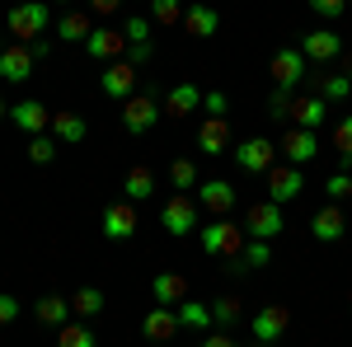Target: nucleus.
Masks as SVG:
<instances>
[{
  "label": "nucleus",
  "instance_id": "f257e3e1",
  "mask_svg": "<svg viewBox=\"0 0 352 347\" xmlns=\"http://www.w3.org/2000/svg\"><path fill=\"white\" fill-rule=\"evenodd\" d=\"M5 24H10V33H14V43H38L43 28L52 24V10H47V0H24V5L10 10Z\"/></svg>",
  "mask_w": 352,
  "mask_h": 347
},
{
  "label": "nucleus",
  "instance_id": "f03ea898",
  "mask_svg": "<svg viewBox=\"0 0 352 347\" xmlns=\"http://www.w3.org/2000/svg\"><path fill=\"white\" fill-rule=\"evenodd\" d=\"M197 221H202V207H197V197H188V192H174V197L164 202V212H160L164 235H174V240L192 235V230H197Z\"/></svg>",
  "mask_w": 352,
  "mask_h": 347
},
{
  "label": "nucleus",
  "instance_id": "7ed1b4c3",
  "mask_svg": "<svg viewBox=\"0 0 352 347\" xmlns=\"http://www.w3.org/2000/svg\"><path fill=\"white\" fill-rule=\"evenodd\" d=\"M202 249H207V254H217V258H230V254H240V249H244L240 225H235L230 216H212V221L202 225Z\"/></svg>",
  "mask_w": 352,
  "mask_h": 347
},
{
  "label": "nucleus",
  "instance_id": "20e7f679",
  "mask_svg": "<svg viewBox=\"0 0 352 347\" xmlns=\"http://www.w3.org/2000/svg\"><path fill=\"white\" fill-rule=\"evenodd\" d=\"M160 122V104H155V89H141L132 99H122V127L132 136H146Z\"/></svg>",
  "mask_w": 352,
  "mask_h": 347
},
{
  "label": "nucleus",
  "instance_id": "39448f33",
  "mask_svg": "<svg viewBox=\"0 0 352 347\" xmlns=\"http://www.w3.org/2000/svg\"><path fill=\"white\" fill-rule=\"evenodd\" d=\"M244 230H249V240H277V235L287 230V216H282V207L268 197V202L249 207V216H244Z\"/></svg>",
  "mask_w": 352,
  "mask_h": 347
},
{
  "label": "nucleus",
  "instance_id": "423d86ee",
  "mask_svg": "<svg viewBox=\"0 0 352 347\" xmlns=\"http://www.w3.org/2000/svg\"><path fill=\"white\" fill-rule=\"evenodd\" d=\"M235 164H240L244 174H268L272 164H277V146H272L268 136H249L235 146Z\"/></svg>",
  "mask_w": 352,
  "mask_h": 347
},
{
  "label": "nucleus",
  "instance_id": "0eeeda50",
  "mask_svg": "<svg viewBox=\"0 0 352 347\" xmlns=\"http://www.w3.org/2000/svg\"><path fill=\"white\" fill-rule=\"evenodd\" d=\"M268 71H272V85H277V89H296V85L305 80V71H310V61H305L300 47H282V52L268 61Z\"/></svg>",
  "mask_w": 352,
  "mask_h": 347
},
{
  "label": "nucleus",
  "instance_id": "6e6552de",
  "mask_svg": "<svg viewBox=\"0 0 352 347\" xmlns=\"http://www.w3.org/2000/svg\"><path fill=\"white\" fill-rule=\"evenodd\" d=\"M85 47H89V61H122L127 56V33H118L109 24H94V33L85 38Z\"/></svg>",
  "mask_w": 352,
  "mask_h": 347
},
{
  "label": "nucleus",
  "instance_id": "1a4fd4ad",
  "mask_svg": "<svg viewBox=\"0 0 352 347\" xmlns=\"http://www.w3.org/2000/svg\"><path fill=\"white\" fill-rule=\"evenodd\" d=\"M287 324H292V315H287V305H263L258 315H254V343L258 347H272L282 333H287Z\"/></svg>",
  "mask_w": 352,
  "mask_h": 347
},
{
  "label": "nucleus",
  "instance_id": "9d476101",
  "mask_svg": "<svg viewBox=\"0 0 352 347\" xmlns=\"http://www.w3.org/2000/svg\"><path fill=\"white\" fill-rule=\"evenodd\" d=\"M300 188H305L300 164H272V169H268V197L277 202V207L292 202V197H300Z\"/></svg>",
  "mask_w": 352,
  "mask_h": 347
},
{
  "label": "nucleus",
  "instance_id": "9b49d317",
  "mask_svg": "<svg viewBox=\"0 0 352 347\" xmlns=\"http://www.w3.org/2000/svg\"><path fill=\"white\" fill-rule=\"evenodd\" d=\"M300 52H305V61L324 66V61H338V56H343V38H338L333 28H315V33L300 38Z\"/></svg>",
  "mask_w": 352,
  "mask_h": 347
},
{
  "label": "nucleus",
  "instance_id": "f8f14e48",
  "mask_svg": "<svg viewBox=\"0 0 352 347\" xmlns=\"http://www.w3.org/2000/svg\"><path fill=\"white\" fill-rule=\"evenodd\" d=\"M310 235L324 240V244H338L343 235H348V216H343V207H338V202L320 207V212L310 216Z\"/></svg>",
  "mask_w": 352,
  "mask_h": 347
},
{
  "label": "nucleus",
  "instance_id": "ddd939ff",
  "mask_svg": "<svg viewBox=\"0 0 352 347\" xmlns=\"http://www.w3.org/2000/svg\"><path fill=\"white\" fill-rule=\"evenodd\" d=\"M197 207L212 212V216L235 212V188L226 183V179H207V183H197Z\"/></svg>",
  "mask_w": 352,
  "mask_h": 347
},
{
  "label": "nucleus",
  "instance_id": "4468645a",
  "mask_svg": "<svg viewBox=\"0 0 352 347\" xmlns=\"http://www.w3.org/2000/svg\"><path fill=\"white\" fill-rule=\"evenodd\" d=\"M282 146V155H287V164H310L315 155H320V136L305 132V127H292V132L277 141Z\"/></svg>",
  "mask_w": 352,
  "mask_h": 347
},
{
  "label": "nucleus",
  "instance_id": "2eb2a0df",
  "mask_svg": "<svg viewBox=\"0 0 352 347\" xmlns=\"http://www.w3.org/2000/svg\"><path fill=\"white\" fill-rule=\"evenodd\" d=\"M99 85H104V94H113V99H132L136 94V66L132 61H109Z\"/></svg>",
  "mask_w": 352,
  "mask_h": 347
},
{
  "label": "nucleus",
  "instance_id": "dca6fc26",
  "mask_svg": "<svg viewBox=\"0 0 352 347\" xmlns=\"http://www.w3.org/2000/svg\"><path fill=\"white\" fill-rule=\"evenodd\" d=\"M33 61H38L33 47H19V43H14V47H5V52H0V80L24 85L28 76H33Z\"/></svg>",
  "mask_w": 352,
  "mask_h": 347
},
{
  "label": "nucleus",
  "instance_id": "f3484780",
  "mask_svg": "<svg viewBox=\"0 0 352 347\" xmlns=\"http://www.w3.org/2000/svg\"><path fill=\"white\" fill-rule=\"evenodd\" d=\"M99 225H104V235H109V240H132V235H136V212H132V202H113V207H104Z\"/></svg>",
  "mask_w": 352,
  "mask_h": 347
},
{
  "label": "nucleus",
  "instance_id": "a211bd4d",
  "mask_svg": "<svg viewBox=\"0 0 352 347\" xmlns=\"http://www.w3.org/2000/svg\"><path fill=\"white\" fill-rule=\"evenodd\" d=\"M10 117H14V127H19V132H28V136H43L47 127H52V113L38 104V99H24V104H14V108H10Z\"/></svg>",
  "mask_w": 352,
  "mask_h": 347
},
{
  "label": "nucleus",
  "instance_id": "6ab92c4d",
  "mask_svg": "<svg viewBox=\"0 0 352 347\" xmlns=\"http://www.w3.org/2000/svg\"><path fill=\"white\" fill-rule=\"evenodd\" d=\"M197 108H202V89H197L192 80L174 85V89L164 94V113H169V117H192Z\"/></svg>",
  "mask_w": 352,
  "mask_h": 347
},
{
  "label": "nucleus",
  "instance_id": "aec40b11",
  "mask_svg": "<svg viewBox=\"0 0 352 347\" xmlns=\"http://www.w3.org/2000/svg\"><path fill=\"white\" fill-rule=\"evenodd\" d=\"M324 117H329V104L320 99V94H305V99H296V108H292V122L305 127V132H320Z\"/></svg>",
  "mask_w": 352,
  "mask_h": 347
},
{
  "label": "nucleus",
  "instance_id": "412c9836",
  "mask_svg": "<svg viewBox=\"0 0 352 347\" xmlns=\"http://www.w3.org/2000/svg\"><path fill=\"white\" fill-rule=\"evenodd\" d=\"M197 146H202V155H221V150L230 146V127H226V117H202V127H197Z\"/></svg>",
  "mask_w": 352,
  "mask_h": 347
},
{
  "label": "nucleus",
  "instance_id": "4be33fe9",
  "mask_svg": "<svg viewBox=\"0 0 352 347\" xmlns=\"http://www.w3.org/2000/svg\"><path fill=\"white\" fill-rule=\"evenodd\" d=\"M151 295H155V305H179V300H188V282L179 277V272H160L155 282H151Z\"/></svg>",
  "mask_w": 352,
  "mask_h": 347
},
{
  "label": "nucleus",
  "instance_id": "5701e85b",
  "mask_svg": "<svg viewBox=\"0 0 352 347\" xmlns=\"http://www.w3.org/2000/svg\"><path fill=\"white\" fill-rule=\"evenodd\" d=\"M184 28H188L192 38H217L221 14L212 10V5H192V10H184Z\"/></svg>",
  "mask_w": 352,
  "mask_h": 347
},
{
  "label": "nucleus",
  "instance_id": "b1692460",
  "mask_svg": "<svg viewBox=\"0 0 352 347\" xmlns=\"http://www.w3.org/2000/svg\"><path fill=\"white\" fill-rule=\"evenodd\" d=\"M174 328H179V315H174V310H164V305H155V310L141 320V333H146L151 343H164V338H174Z\"/></svg>",
  "mask_w": 352,
  "mask_h": 347
},
{
  "label": "nucleus",
  "instance_id": "393cba45",
  "mask_svg": "<svg viewBox=\"0 0 352 347\" xmlns=\"http://www.w3.org/2000/svg\"><path fill=\"white\" fill-rule=\"evenodd\" d=\"M47 132L56 136V141H66V146H80L85 136H89V127H85L80 113H52V127Z\"/></svg>",
  "mask_w": 352,
  "mask_h": 347
},
{
  "label": "nucleus",
  "instance_id": "a878e982",
  "mask_svg": "<svg viewBox=\"0 0 352 347\" xmlns=\"http://www.w3.org/2000/svg\"><path fill=\"white\" fill-rule=\"evenodd\" d=\"M122 188H127V202H151L155 197V174L146 164H136V169L122 174Z\"/></svg>",
  "mask_w": 352,
  "mask_h": 347
},
{
  "label": "nucleus",
  "instance_id": "bb28decb",
  "mask_svg": "<svg viewBox=\"0 0 352 347\" xmlns=\"http://www.w3.org/2000/svg\"><path fill=\"white\" fill-rule=\"evenodd\" d=\"M33 315H38V324H71V300H61V295H43L38 305H33Z\"/></svg>",
  "mask_w": 352,
  "mask_h": 347
},
{
  "label": "nucleus",
  "instance_id": "cd10ccee",
  "mask_svg": "<svg viewBox=\"0 0 352 347\" xmlns=\"http://www.w3.org/2000/svg\"><path fill=\"white\" fill-rule=\"evenodd\" d=\"M212 305H202V300H179V328H212Z\"/></svg>",
  "mask_w": 352,
  "mask_h": 347
},
{
  "label": "nucleus",
  "instance_id": "c85d7f7f",
  "mask_svg": "<svg viewBox=\"0 0 352 347\" xmlns=\"http://www.w3.org/2000/svg\"><path fill=\"white\" fill-rule=\"evenodd\" d=\"M89 33H94V24H89V14H85V10H71V14L56 24V38H61V43H85Z\"/></svg>",
  "mask_w": 352,
  "mask_h": 347
},
{
  "label": "nucleus",
  "instance_id": "c756f323",
  "mask_svg": "<svg viewBox=\"0 0 352 347\" xmlns=\"http://www.w3.org/2000/svg\"><path fill=\"white\" fill-rule=\"evenodd\" d=\"M310 94H320L324 104H333V99H348L352 94V80L343 76V71H333V76H315V89Z\"/></svg>",
  "mask_w": 352,
  "mask_h": 347
},
{
  "label": "nucleus",
  "instance_id": "7c9ffc66",
  "mask_svg": "<svg viewBox=\"0 0 352 347\" xmlns=\"http://www.w3.org/2000/svg\"><path fill=\"white\" fill-rule=\"evenodd\" d=\"M56 347H99V338H94L89 324H61L56 328Z\"/></svg>",
  "mask_w": 352,
  "mask_h": 347
},
{
  "label": "nucleus",
  "instance_id": "2f4dec72",
  "mask_svg": "<svg viewBox=\"0 0 352 347\" xmlns=\"http://www.w3.org/2000/svg\"><path fill=\"white\" fill-rule=\"evenodd\" d=\"M71 310L85 315V320H94V315L104 310V291H99V287H80V291L71 295Z\"/></svg>",
  "mask_w": 352,
  "mask_h": 347
},
{
  "label": "nucleus",
  "instance_id": "473e14b6",
  "mask_svg": "<svg viewBox=\"0 0 352 347\" xmlns=\"http://www.w3.org/2000/svg\"><path fill=\"white\" fill-rule=\"evenodd\" d=\"M292 108H296V94L272 85V94H268V117H272V122H292Z\"/></svg>",
  "mask_w": 352,
  "mask_h": 347
},
{
  "label": "nucleus",
  "instance_id": "72a5a7b5",
  "mask_svg": "<svg viewBox=\"0 0 352 347\" xmlns=\"http://www.w3.org/2000/svg\"><path fill=\"white\" fill-rule=\"evenodd\" d=\"M169 183L179 188V192H192V188H197V164L192 160H174L169 164Z\"/></svg>",
  "mask_w": 352,
  "mask_h": 347
},
{
  "label": "nucleus",
  "instance_id": "f704fd0d",
  "mask_svg": "<svg viewBox=\"0 0 352 347\" xmlns=\"http://www.w3.org/2000/svg\"><path fill=\"white\" fill-rule=\"evenodd\" d=\"M333 146H338V155H343V174H352V113L333 127Z\"/></svg>",
  "mask_w": 352,
  "mask_h": 347
},
{
  "label": "nucleus",
  "instance_id": "c9c22d12",
  "mask_svg": "<svg viewBox=\"0 0 352 347\" xmlns=\"http://www.w3.org/2000/svg\"><path fill=\"white\" fill-rule=\"evenodd\" d=\"M151 19L155 24H184V5L179 0H151Z\"/></svg>",
  "mask_w": 352,
  "mask_h": 347
},
{
  "label": "nucleus",
  "instance_id": "e433bc0d",
  "mask_svg": "<svg viewBox=\"0 0 352 347\" xmlns=\"http://www.w3.org/2000/svg\"><path fill=\"white\" fill-rule=\"evenodd\" d=\"M268 244L272 240H244V249H240L244 263H249V267H268L272 263V249H268Z\"/></svg>",
  "mask_w": 352,
  "mask_h": 347
},
{
  "label": "nucleus",
  "instance_id": "4c0bfd02",
  "mask_svg": "<svg viewBox=\"0 0 352 347\" xmlns=\"http://www.w3.org/2000/svg\"><path fill=\"white\" fill-rule=\"evenodd\" d=\"M28 160L33 164H52L56 160V141L52 136H33V141H28Z\"/></svg>",
  "mask_w": 352,
  "mask_h": 347
},
{
  "label": "nucleus",
  "instance_id": "58836bf2",
  "mask_svg": "<svg viewBox=\"0 0 352 347\" xmlns=\"http://www.w3.org/2000/svg\"><path fill=\"white\" fill-rule=\"evenodd\" d=\"M212 320L217 324H235L240 320V300H235V295H221L217 305H212Z\"/></svg>",
  "mask_w": 352,
  "mask_h": 347
},
{
  "label": "nucleus",
  "instance_id": "ea45409f",
  "mask_svg": "<svg viewBox=\"0 0 352 347\" xmlns=\"http://www.w3.org/2000/svg\"><path fill=\"white\" fill-rule=\"evenodd\" d=\"M202 113H207V117H226V113H230V99H226L221 89H207V94H202Z\"/></svg>",
  "mask_w": 352,
  "mask_h": 347
},
{
  "label": "nucleus",
  "instance_id": "a19ab883",
  "mask_svg": "<svg viewBox=\"0 0 352 347\" xmlns=\"http://www.w3.org/2000/svg\"><path fill=\"white\" fill-rule=\"evenodd\" d=\"M324 192L333 197V202H343V197L352 192V174H343V169H338V174H329V179H324Z\"/></svg>",
  "mask_w": 352,
  "mask_h": 347
},
{
  "label": "nucleus",
  "instance_id": "79ce46f5",
  "mask_svg": "<svg viewBox=\"0 0 352 347\" xmlns=\"http://www.w3.org/2000/svg\"><path fill=\"white\" fill-rule=\"evenodd\" d=\"M151 24H155V19L132 14V19H127V43H151Z\"/></svg>",
  "mask_w": 352,
  "mask_h": 347
},
{
  "label": "nucleus",
  "instance_id": "37998d69",
  "mask_svg": "<svg viewBox=\"0 0 352 347\" xmlns=\"http://www.w3.org/2000/svg\"><path fill=\"white\" fill-rule=\"evenodd\" d=\"M310 10H315L320 19H343V10H348V0H310Z\"/></svg>",
  "mask_w": 352,
  "mask_h": 347
},
{
  "label": "nucleus",
  "instance_id": "c03bdc74",
  "mask_svg": "<svg viewBox=\"0 0 352 347\" xmlns=\"http://www.w3.org/2000/svg\"><path fill=\"white\" fill-rule=\"evenodd\" d=\"M151 56H155V43H127V56H122V61H151Z\"/></svg>",
  "mask_w": 352,
  "mask_h": 347
},
{
  "label": "nucleus",
  "instance_id": "a18cd8bd",
  "mask_svg": "<svg viewBox=\"0 0 352 347\" xmlns=\"http://www.w3.org/2000/svg\"><path fill=\"white\" fill-rule=\"evenodd\" d=\"M14 320H19V300L0 291V324H14Z\"/></svg>",
  "mask_w": 352,
  "mask_h": 347
},
{
  "label": "nucleus",
  "instance_id": "49530a36",
  "mask_svg": "<svg viewBox=\"0 0 352 347\" xmlns=\"http://www.w3.org/2000/svg\"><path fill=\"white\" fill-rule=\"evenodd\" d=\"M244 272H254V267L244 263V254H230L226 258V277H244Z\"/></svg>",
  "mask_w": 352,
  "mask_h": 347
},
{
  "label": "nucleus",
  "instance_id": "de8ad7c7",
  "mask_svg": "<svg viewBox=\"0 0 352 347\" xmlns=\"http://www.w3.org/2000/svg\"><path fill=\"white\" fill-rule=\"evenodd\" d=\"M122 0H89V14H118Z\"/></svg>",
  "mask_w": 352,
  "mask_h": 347
},
{
  "label": "nucleus",
  "instance_id": "09e8293b",
  "mask_svg": "<svg viewBox=\"0 0 352 347\" xmlns=\"http://www.w3.org/2000/svg\"><path fill=\"white\" fill-rule=\"evenodd\" d=\"M202 347H240V343H235V338H226V333H207Z\"/></svg>",
  "mask_w": 352,
  "mask_h": 347
},
{
  "label": "nucleus",
  "instance_id": "8fccbe9b",
  "mask_svg": "<svg viewBox=\"0 0 352 347\" xmlns=\"http://www.w3.org/2000/svg\"><path fill=\"white\" fill-rule=\"evenodd\" d=\"M338 66H343V76H348V80H352V56H343V61H338Z\"/></svg>",
  "mask_w": 352,
  "mask_h": 347
},
{
  "label": "nucleus",
  "instance_id": "3c124183",
  "mask_svg": "<svg viewBox=\"0 0 352 347\" xmlns=\"http://www.w3.org/2000/svg\"><path fill=\"white\" fill-rule=\"evenodd\" d=\"M5 113H10V108H5V99H0V117H5Z\"/></svg>",
  "mask_w": 352,
  "mask_h": 347
},
{
  "label": "nucleus",
  "instance_id": "603ef678",
  "mask_svg": "<svg viewBox=\"0 0 352 347\" xmlns=\"http://www.w3.org/2000/svg\"><path fill=\"white\" fill-rule=\"evenodd\" d=\"M52 5H71V0H52Z\"/></svg>",
  "mask_w": 352,
  "mask_h": 347
},
{
  "label": "nucleus",
  "instance_id": "864d4df0",
  "mask_svg": "<svg viewBox=\"0 0 352 347\" xmlns=\"http://www.w3.org/2000/svg\"><path fill=\"white\" fill-rule=\"evenodd\" d=\"M348 310H352V295H348Z\"/></svg>",
  "mask_w": 352,
  "mask_h": 347
},
{
  "label": "nucleus",
  "instance_id": "5fc2aeb1",
  "mask_svg": "<svg viewBox=\"0 0 352 347\" xmlns=\"http://www.w3.org/2000/svg\"><path fill=\"white\" fill-rule=\"evenodd\" d=\"M348 5H352V0H348Z\"/></svg>",
  "mask_w": 352,
  "mask_h": 347
}]
</instances>
